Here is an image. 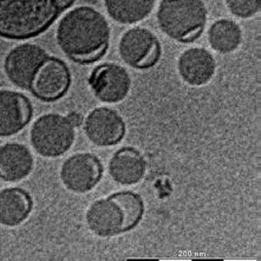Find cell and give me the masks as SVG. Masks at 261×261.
<instances>
[{"label":"cell","instance_id":"cell-1","mask_svg":"<svg viewBox=\"0 0 261 261\" xmlns=\"http://www.w3.org/2000/svg\"><path fill=\"white\" fill-rule=\"evenodd\" d=\"M57 43L71 61L91 64L99 61L109 48V24L94 7H76L59 20Z\"/></svg>","mask_w":261,"mask_h":261},{"label":"cell","instance_id":"cell-2","mask_svg":"<svg viewBox=\"0 0 261 261\" xmlns=\"http://www.w3.org/2000/svg\"><path fill=\"white\" fill-rule=\"evenodd\" d=\"M143 214L142 197L124 190L96 200L89 207L85 218L92 233L100 238H111L135 228Z\"/></svg>","mask_w":261,"mask_h":261},{"label":"cell","instance_id":"cell-3","mask_svg":"<svg viewBox=\"0 0 261 261\" xmlns=\"http://www.w3.org/2000/svg\"><path fill=\"white\" fill-rule=\"evenodd\" d=\"M61 13L55 0H0V37L33 38L50 28Z\"/></svg>","mask_w":261,"mask_h":261},{"label":"cell","instance_id":"cell-4","mask_svg":"<svg viewBox=\"0 0 261 261\" xmlns=\"http://www.w3.org/2000/svg\"><path fill=\"white\" fill-rule=\"evenodd\" d=\"M156 17L169 38L193 43L206 28L208 11L202 0H161Z\"/></svg>","mask_w":261,"mask_h":261},{"label":"cell","instance_id":"cell-5","mask_svg":"<svg viewBox=\"0 0 261 261\" xmlns=\"http://www.w3.org/2000/svg\"><path fill=\"white\" fill-rule=\"evenodd\" d=\"M74 126L66 116L46 114L37 118L30 132L32 147L43 158H59L74 142Z\"/></svg>","mask_w":261,"mask_h":261},{"label":"cell","instance_id":"cell-6","mask_svg":"<svg viewBox=\"0 0 261 261\" xmlns=\"http://www.w3.org/2000/svg\"><path fill=\"white\" fill-rule=\"evenodd\" d=\"M123 62L134 69H150L161 57V44L154 33L144 28H133L124 32L118 43Z\"/></svg>","mask_w":261,"mask_h":261},{"label":"cell","instance_id":"cell-7","mask_svg":"<svg viewBox=\"0 0 261 261\" xmlns=\"http://www.w3.org/2000/svg\"><path fill=\"white\" fill-rule=\"evenodd\" d=\"M47 57V52L36 44H20L6 56L4 63L6 76L18 88L30 91L33 77Z\"/></svg>","mask_w":261,"mask_h":261},{"label":"cell","instance_id":"cell-8","mask_svg":"<svg viewBox=\"0 0 261 261\" xmlns=\"http://www.w3.org/2000/svg\"><path fill=\"white\" fill-rule=\"evenodd\" d=\"M88 83L97 99L113 104L122 102L128 96L132 78L123 66L104 63L92 70Z\"/></svg>","mask_w":261,"mask_h":261},{"label":"cell","instance_id":"cell-9","mask_svg":"<svg viewBox=\"0 0 261 261\" xmlns=\"http://www.w3.org/2000/svg\"><path fill=\"white\" fill-rule=\"evenodd\" d=\"M103 175V166L99 159L89 152L70 156L61 168L63 185L77 194H84L94 189Z\"/></svg>","mask_w":261,"mask_h":261},{"label":"cell","instance_id":"cell-10","mask_svg":"<svg viewBox=\"0 0 261 261\" xmlns=\"http://www.w3.org/2000/svg\"><path fill=\"white\" fill-rule=\"evenodd\" d=\"M71 84V73L62 59L50 57L33 77L30 91L44 102H55L68 92Z\"/></svg>","mask_w":261,"mask_h":261},{"label":"cell","instance_id":"cell-11","mask_svg":"<svg viewBox=\"0 0 261 261\" xmlns=\"http://www.w3.org/2000/svg\"><path fill=\"white\" fill-rule=\"evenodd\" d=\"M125 122L110 108H96L84 119L85 135L97 147H113L125 135Z\"/></svg>","mask_w":261,"mask_h":261},{"label":"cell","instance_id":"cell-12","mask_svg":"<svg viewBox=\"0 0 261 261\" xmlns=\"http://www.w3.org/2000/svg\"><path fill=\"white\" fill-rule=\"evenodd\" d=\"M32 104L25 95L12 90H0V137L21 132L32 118Z\"/></svg>","mask_w":261,"mask_h":261},{"label":"cell","instance_id":"cell-13","mask_svg":"<svg viewBox=\"0 0 261 261\" xmlns=\"http://www.w3.org/2000/svg\"><path fill=\"white\" fill-rule=\"evenodd\" d=\"M177 70L186 83L192 87H202L214 77L216 62L206 48L190 47L178 57Z\"/></svg>","mask_w":261,"mask_h":261},{"label":"cell","instance_id":"cell-14","mask_svg":"<svg viewBox=\"0 0 261 261\" xmlns=\"http://www.w3.org/2000/svg\"><path fill=\"white\" fill-rule=\"evenodd\" d=\"M147 163L141 152L132 147H124L115 152L109 162L113 180L122 186H134L142 181Z\"/></svg>","mask_w":261,"mask_h":261},{"label":"cell","instance_id":"cell-15","mask_svg":"<svg viewBox=\"0 0 261 261\" xmlns=\"http://www.w3.org/2000/svg\"><path fill=\"white\" fill-rule=\"evenodd\" d=\"M33 169V156L29 148L20 143L0 145V178L18 182L28 177Z\"/></svg>","mask_w":261,"mask_h":261},{"label":"cell","instance_id":"cell-16","mask_svg":"<svg viewBox=\"0 0 261 261\" xmlns=\"http://www.w3.org/2000/svg\"><path fill=\"white\" fill-rule=\"evenodd\" d=\"M33 201L30 194L21 188L0 190V223L16 227L23 223L31 214Z\"/></svg>","mask_w":261,"mask_h":261},{"label":"cell","instance_id":"cell-17","mask_svg":"<svg viewBox=\"0 0 261 261\" xmlns=\"http://www.w3.org/2000/svg\"><path fill=\"white\" fill-rule=\"evenodd\" d=\"M156 0H104L111 19L123 25L143 20L151 13Z\"/></svg>","mask_w":261,"mask_h":261},{"label":"cell","instance_id":"cell-18","mask_svg":"<svg viewBox=\"0 0 261 261\" xmlns=\"http://www.w3.org/2000/svg\"><path fill=\"white\" fill-rule=\"evenodd\" d=\"M208 42L212 48L220 54H230L240 46L242 32L234 20L219 19L211 25Z\"/></svg>","mask_w":261,"mask_h":261},{"label":"cell","instance_id":"cell-19","mask_svg":"<svg viewBox=\"0 0 261 261\" xmlns=\"http://www.w3.org/2000/svg\"><path fill=\"white\" fill-rule=\"evenodd\" d=\"M230 13L238 18H252L260 12L261 0H226Z\"/></svg>","mask_w":261,"mask_h":261},{"label":"cell","instance_id":"cell-20","mask_svg":"<svg viewBox=\"0 0 261 261\" xmlns=\"http://www.w3.org/2000/svg\"><path fill=\"white\" fill-rule=\"evenodd\" d=\"M66 117H68L70 123H71L74 128H78V126H81L84 123L83 115L80 114V113H76V111H72V113H70Z\"/></svg>","mask_w":261,"mask_h":261},{"label":"cell","instance_id":"cell-21","mask_svg":"<svg viewBox=\"0 0 261 261\" xmlns=\"http://www.w3.org/2000/svg\"><path fill=\"white\" fill-rule=\"evenodd\" d=\"M74 2H76V0H55L56 5H57V7L59 9V11H61V12H63V11H65V10H68L69 7H71L74 4Z\"/></svg>","mask_w":261,"mask_h":261}]
</instances>
